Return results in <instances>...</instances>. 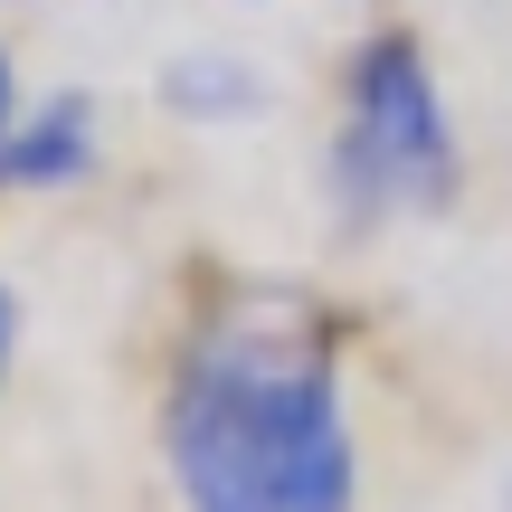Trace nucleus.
Wrapping results in <instances>:
<instances>
[{
    "label": "nucleus",
    "mask_w": 512,
    "mask_h": 512,
    "mask_svg": "<svg viewBox=\"0 0 512 512\" xmlns=\"http://www.w3.org/2000/svg\"><path fill=\"white\" fill-rule=\"evenodd\" d=\"M171 484L190 512H351V418L304 323H209L171 380Z\"/></svg>",
    "instance_id": "f257e3e1"
},
{
    "label": "nucleus",
    "mask_w": 512,
    "mask_h": 512,
    "mask_svg": "<svg viewBox=\"0 0 512 512\" xmlns=\"http://www.w3.org/2000/svg\"><path fill=\"white\" fill-rule=\"evenodd\" d=\"M342 200L361 219H389V209H437L456 190V133H446L437 76L408 38H370L361 67H351V114H342Z\"/></svg>",
    "instance_id": "f03ea898"
},
{
    "label": "nucleus",
    "mask_w": 512,
    "mask_h": 512,
    "mask_svg": "<svg viewBox=\"0 0 512 512\" xmlns=\"http://www.w3.org/2000/svg\"><path fill=\"white\" fill-rule=\"evenodd\" d=\"M86 162H95V114H86V95H48L29 124L0 133V181L57 190V181H86Z\"/></svg>",
    "instance_id": "7ed1b4c3"
},
{
    "label": "nucleus",
    "mask_w": 512,
    "mask_h": 512,
    "mask_svg": "<svg viewBox=\"0 0 512 512\" xmlns=\"http://www.w3.org/2000/svg\"><path fill=\"white\" fill-rule=\"evenodd\" d=\"M171 95H190L200 114H238L247 105V76H228V67H171Z\"/></svg>",
    "instance_id": "20e7f679"
},
{
    "label": "nucleus",
    "mask_w": 512,
    "mask_h": 512,
    "mask_svg": "<svg viewBox=\"0 0 512 512\" xmlns=\"http://www.w3.org/2000/svg\"><path fill=\"white\" fill-rule=\"evenodd\" d=\"M10 332H19V313H10V285H0V361H10Z\"/></svg>",
    "instance_id": "39448f33"
},
{
    "label": "nucleus",
    "mask_w": 512,
    "mask_h": 512,
    "mask_svg": "<svg viewBox=\"0 0 512 512\" xmlns=\"http://www.w3.org/2000/svg\"><path fill=\"white\" fill-rule=\"evenodd\" d=\"M19 124V105H10V67H0V133H10Z\"/></svg>",
    "instance_id": "423d86ee"
}]
</instances>
